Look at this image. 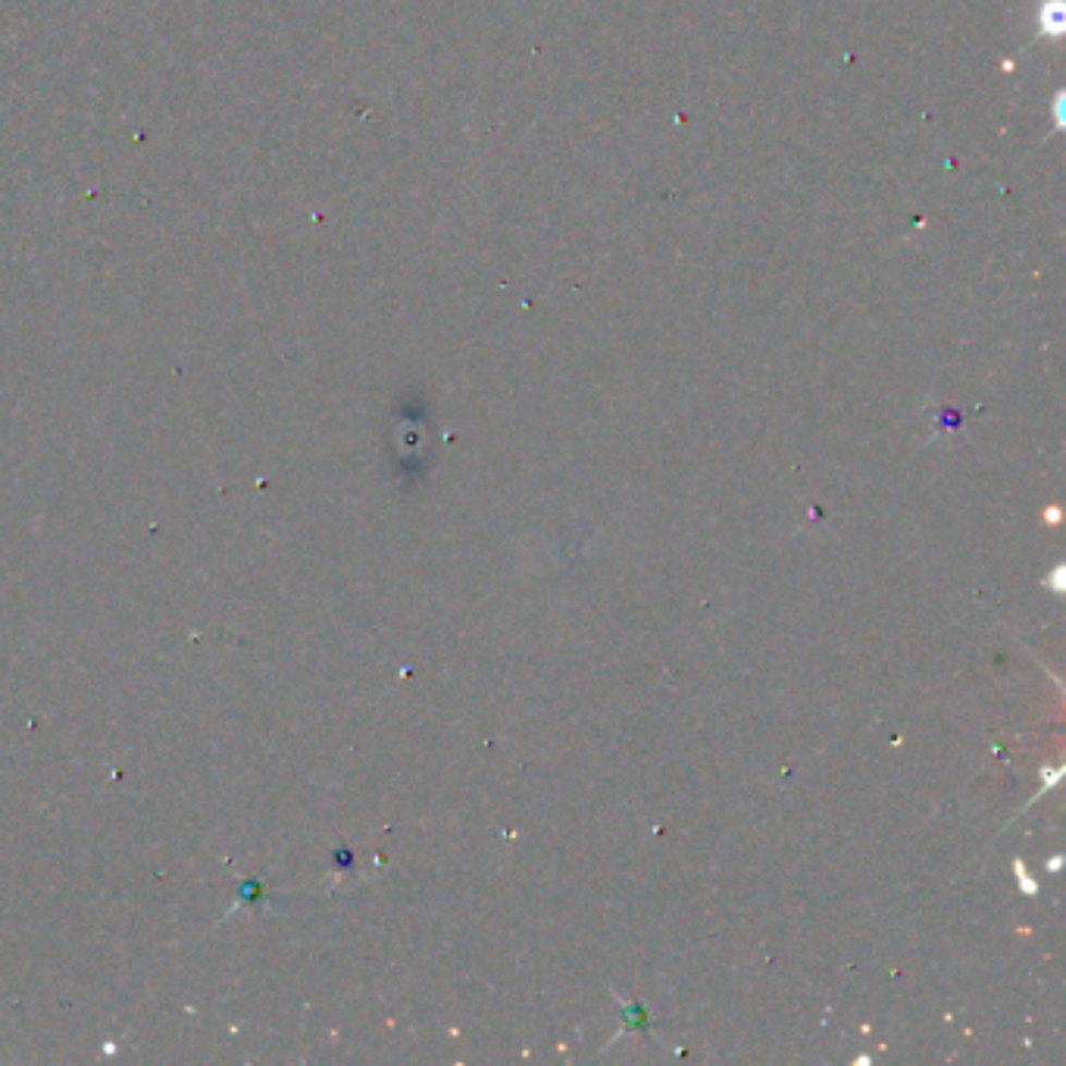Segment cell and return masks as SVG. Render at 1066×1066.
Segmentation results:
<instances>
[{"label":"cell","instance_id":"cell-1","mask_svg":"<svg viewBox=\"0 0 1066 1066\" xmlns=\"http://www.w3.org/2000/svg\"><path fill=\"white\" fill-rule=\"evenodd\" d=\"M1039 32L1042 38H1061L1066 32V3L1064 0H1044L1039 10Z\"/></svg>","mask_w":1066,"mask_h":1066},{"label":"cell","instance_id":"cell-2","mask_svg":"<svg viewBox=\"0 0 1066 1066\" xmlns=\"http://www.w3.org/2000/svg\"><path fill=\"white\" fill-rule=\"evenodd\" d=\"M1017 879L1022 882V889H1026V895H1036V885H1032V879L1022 872V863H1017Z\"/></svg>","mask_w":1066,"mask_h":1066},{"label":"cell","instance_id":"cell-3","mask_svg":"<svg viewBox=\"0 0 1066 1066\" xmlns=\"http://www.w3.org/2000/svg\"><path fill=\"white\" fill-rule=\"evenodd\" d=\"M1054 588H1057V595H1061V588H1064V566L1054 569Z\"/></svg>","mask_w":1066,"mask_h":1066}]
</instances>
